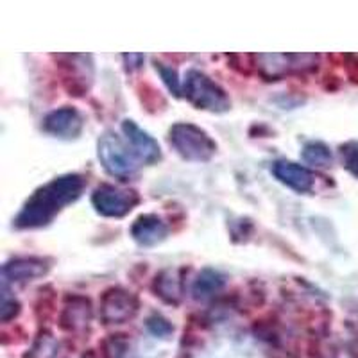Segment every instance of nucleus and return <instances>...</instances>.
Masks as SVG:
<instances>
[{
    "instance_id": "9",
    "label": "nucleus",
    "mask_w": 358,
    "mask_h": 358,
    "mask_svg": "<svg viewBox=\"0 0 358 358\" xmlns=\"http://www.w3.org/2000/svg\"><path fill=\"white\" fill-rule=\"evenodd\" d=\"M274 178L289 187L290 190L297 192V194H308L312 192L313 185H315V176L312 171H308L303 165L289 162V159H278L273 165Z\"/></svg>"
},
{
    "instance_id": "18",
    "label": "nucleus",
    "mask_w": 358,
    "mask_h": 358,
    "mask_svg": "<svg viewBox=\"0 0 358 358\" xmlns=\"http://www.w3.org/2000/svg\"><path fill=\"white\" fill-rule=\"evenodd\" d=\"M147 328L149 331L158 337H167L169 334H172V326L167 319H163L162 315H152V317L147 319Z\"/></svg>"
},
{
    "instance_id": "4",
    "label": "nucleus",
    "mask_w": 358,
    "mask_h": 358,
    "mask_svg": "<svg viewBox=\"0 0 358 358\" xmlns=\"http://www.w3.org/2000/svg\"><path fill=\"white\" fill-rule=\"evenodd\" d=\"M169 142L174 151L187 162L204 163L212 159L217 152V143L201 127L188 122H179L171 127Z\"/></svg>"
},
{
    "instance_id": "14",
    "label": "nucleus",
    "mask_w": 358,
    "mask_h": 358,
    "mask_svg": "<svg viewBox=\"0 0 358 358\" xmlns=\"http://www.w3.org/2000/svg\"><path fill=\"white\" fill-rule=\"evenodd\" d=\"M155 290L167 303H179L181 299V280L174 271H165L155 281Z\"/></svg>"
},
{
    "instance_id": "2",
    "label": "nucleus",
    "mask_w": 358,
    "mask_h": 358,
    "mask_svg": "<svg viewBox=\"0 0 358 358\" xmlns=\"http://www.w3.org/2000/svg\"><path fill=\"white\" fill-rule=\"evenodd\" d=\"M97 155L108 174L120 181H129L140 167L138 156L134 155L129 143L124 142L113 131H106L97 142Z\"/></svg>"
},
{
    "instance_id": "1",
    "label": "nucleus",
    "mask_w": 358,
    "mask_h": 358,
    "mask_svg": "<svg viewBox=\"0 0 358 358\" xmlns=\"http://www.w3.org/2000/svg\"><path fill=\"white\" fill-rule=\"evenodd\" d=\"M85 190V178L79 174H65L38 188L25 201L24 208L15 219V228H43L63 208L78 201Z\"/></svg>"
},
{
    "instance_id": "10",
    "label": "nucleus",
    "mask_w": 358,
    "mask_h": 358,
    "mask_svg": "<svg viewBox=\"0 0 358 358\" xmlns=\"http://www.w3.org/2000/svg\"><path fill=\"white\" fill-rule=\"evenodd\" d=\"M169 235L167 224L163 222L155 213H145L140 215L131 226V236L142 248H155L162 244Z\"/></svg>"
},
{
    "instance_id": "6",
    "label": "nucleus",
    "mask_w": 358,
    "mask_h": 358,
    "mask_svg": "<svg viewBox=\"0 0 358 358\" xmlns=\"http://www.w3.org/2000/svg\"><path fill=\"white\" fill-rule=\"evenodd\" d=\"M138 310L133 294L124 289H110L101 299V315L106 324H122Z\"/></svg>"
},
{
    "instance_id": "21",
    "label": "nucleus",
    "mask_w": 358,
    "mask_h": 358,
    "mask_svg": "<svg viewBox=\"0 0 358 358\" xmlns=\"http://www.w3.org/2000/svg\"><path fill=\"white\" fill-rule=\"evenodd\" d=\"M124 59H126V63L131 62V65L127 66V69L136 70V69H140V66H142V63H143V59H145V57H143L142 54H124Z\"/></svg>"
},
{
    "instance_id": "8",
    "label": "nucleus",
    "mask_w": 358,
    "mask_h": 358,
    "mask_svg": "<svg viewBox=\"0 0 358 358\" xmlns=\"http://www.w3.org/2000/svg\"><path fill=\"white\" fill-rule=\"evenodd\" d=\"M122 133L126 136V142L129 143L134 155L138 156L140 162L152 165V163L162 159V149H159L158 142L147 131H143L134 120H131V118L124 120Z\"/></svg>"
},
{
    "instance_id": "16",
    "label": "nucleus",
    "mask_w": 358,
    "mask_h": 358,
    "mask_svg": "<svg viewBox=\"0 0 358 358\" xmlns=\"http://www.w3.org/2000/svg\"><path fill=\"white\" fill-rule=\"evenodd\" d=\"M156 70H158L159 76H162L163 83L167 85L169 92H172L176 97H181V94H183V85H181V81H179L178 72H176L172 66H165V63H159V62H156Z\"/></svg>"
},
{
    "instance_id": "7",
    "label": "nucleus",
    "mask_w": 358,
    "mask_h": 358,
    "mask_svg": "<svg viewBox=\"0 0 358 358\" xmlns=\"http://www.w3.org/2000/svg\"><path fill=\"white\" fill-rule=\"evenodd\" d=\"M83 126V117L76 108H59V110L50 111L47 117L43 118V127L45 133L52 134L56 138H63V140H72L78 138L79 134H81Z\"/></svg>"
},
{
    "instance_id": "5",
    "label": "nucleus",
    "mask_w": 358,
    "mask_h": 358,
    "mask_svg": "<svg viewBox=\"0 0 358 358\" xmlns=\"http://www.w3.org/2000/svg\"><path fill=\"white\" fill-rule=\"evenodd\" d=\"M92 204L95 212L102 217L120 219L138 204V196L133 190H124L113 185H101L92 194Z\"/></svg>"
},
{
    "instance_id": "20",
    "label": "nucleus",
    "mask_w": 358,
    "mask_h": 358,
    "mask_svg": "<svg viewBox=\"0 0 358 358\" xmlns=\"http://www.w3.org/2000/svg\"><path fill=\"white\" fill-rule=\"evenodd\" d=\"M18 313V303L13 299V301H9L8 296H4V303H2V308H0V317H2V321L8 322L9 319L15 317Z\"/></svg>"
},
{
    "instance_id": "13",
    "label": "nucleus",
    "mask_w": 358,
    "mask_h": 358,
    "mask_svg": "<svg viewBox=\"0 0 358 358\" xmlns=\"http://www.w3.org/2000/svg\"><path fill=\"white\" fill-rule=\"evenodd\" d=\"M224 287V276L213 268H204L203 273L197 276L192 287V294L196 299H206V297L213 296L219 292Z\"/></svg>"
},
{
    "instance_id": "19",
    "label": "nucleus",
    "mask_w": 358,
    "mask_h": 358,
    "mask_svg": "<svg viewBox=\"0 0 358 358\" xmlns=\"http://www.w3.org/2000/svg\"><path fill=\"white\" fill-rule=\"evenodd\" d=\"M126 341L124 338L113 337L106 344V357L108 358H124L126 357Z\"/></svg>"
},
{
    "instance_id": "15",
    "label": "nucleus",
    "mask_w": 358,
    "mask_h": 358,
    "mask_svg": "<svg viewBox=\"0 0 358 358\" xmlns=\"http://www.w3.org/2000/svg\"><path fill=\"white\" fill-rule=\"evenodd\" d=\"M301 158L306 165H312V167H330L334 163V155H331V149L326 143L322 142H308L305 143L301 151Z\"/></svg>"
},
{
    "instance_id": "17",
    "label": "nucleus",
    "mask_w": 358,
    "mask_h": 358,
    "mask_svg": "<svg viewBox=\"0 0 358 358\" xmlns=\"http://www.w3.org/2000/svg\"><path fill=\"white\" fill-rule=\"evenodd\" d=\"M342 162L348 172L358 178V142H348L341 147Z\"/></svg>"
},
{
    "instance_id": "12",
    "label": "nucleus",
    "mask_w": 358,
    "mask_h": 358,
    "mask_svg": "<svg viewBox=\"0 0 358 358\" xmlns=\"http://www.w3.org/2000/svg\"><path fill=\"white\" fill-rule=\"evenodd\" d=\"M72 305H66L63 310V319L62 324L66 330H79L85 324H88L92 310H90V303L85 297H72L70 299Z\"/></svg>"
},
{
    "instance_id": "11",
    "label": "nucleus",
    "mask_w": 358,
    "mask_h": 358,
    "mask_svg": "<svg viewBox=\"0 0 358 358\" xmlns=\"http://www.w3.org/2000/svg\"><path fill=\"white\" fill-rule=\"evenodd\" d=\"M47 268L49 267L41 258H15L4 265L2 273H4L6 281L25 283V281H33L43 276Z\"/></svg>"
},
{
    "instance_id": "3",
    "label": "nucleus",
    "mask_w": 358,
    "mask_h": 358,
    "mask_svg": "<svg viewBox=\"0 0 358 358\" xmlns=\"http://www.w3.org/2000/svg\"><path fill=\"white\" fill-rule=\"evenodd\" d=\"M183 95L197 110L224 113L231 108L228 94L213 79H210L206 73L199 72V70H188L185 73Z\"/></svg>"
}]
</instances>
